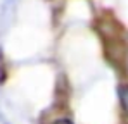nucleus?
Listing matches in <instances>:
<instances>
[{
    "instance_id": "1",
    "label": "nucleus",
    "mask_w": 128,
    "mask_h": 124,
    "mask_svg": "<svg viewBox=\"0 0 128 124\" xmlns=\"http://www.w3.org/2000/svg\"><path fill=\"white\" fill-rule=\"evenodd\" d=\"M54 124H73L71 121H68V119H59V121H56Z\"/></svg>"
}]
</instances>
